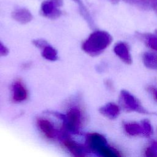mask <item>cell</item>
Here are the masks:
<instances>
[{
	"mask_svg": "<svg viewBox=\"0 0 157 157\" xmlns=\"http://www.w3.org/2000/svg\"><path fill=\"white\" fill-rule=\"evenodd\" d=\"M27 98V91L23 84L17 81L13 85V99L17 102H21Z\"/></svg>",
	"mask_w": 157,
	"mask_h": 157,
	"instance_id": "10",
	"label": "cell"
},
{
	"mask_svg": "<svg viewBox=\"0 0 157 157\" xmlns=\"http://www.w3.org/2000/svg\"><path fill=\"white\" fill-rule=\"evenodd\" d=\"M114 52L125 63L130 64L132 63L131 56L128 46L123 42L117 44L114 47Z\"/></svg>",
	"mask_w": 157,
	"mask_h": 157,
	"instance_id": "7",
	"label": "cell"
},
{
	"mask_svg": "<svg viewBox=\"0 0 157 157\" xmlns=\"http://www.w3.org/2000/svg\"><path fill=\"white\" fill-rule=\"evenodd\" d=\"M33 43L34 44L37 46V47H39V48H44L45 46L47 45V42L44 40H42V39H37V40H35L33 41Z\"/></svg>",
	"mask_w": 157,
	"mask_h": 157,
	"instance_id": "19",
	"label": "cell"
},
{
	"mask_svg": "<svg viewBox=\"0 0 157 157\" xmlns=\"http://www.w3.org/2000/svg\"><path fill=\"white\" fill-rule=\"evenodd\" d=\"M141 125L143 128V135L146 137H150L153 133L152 126L150 123V121L145 119L142 121Z\"/></svg>",
	"mask_w": 157,
	"mask_h": 157,
	"instance_id": "15",
	"label": "cell"
},
{
	"mask_svg": "<svg viewBox=\"0 0 157 157\" xmlns=\"http://www.w3.org/2000/svg\"><path fill=\"white\" fill-rule=\"evenodd\" d=\"M99 112L105 117L110 119H114L118 116L120 108L117 104L109 102L101 107L99 109Z\"/></svg>",
	"mask_w": 157,
	"mask_h": 157,
	"instance_id": "8",
	"label": "cell"
},
{
	"mask_svg": "<svg viewBox=\"0 0 157 157\" xmlns=\"http://www.w3.org/2000/svg\"><path fill=\"white\" fill-rule=\"evenodd\" d=\"M150 90L151 93H152L154 99L157 101V88H154L153 86H151L150 88Z\"/></svg>",
	"mask_w": 157,
	"mask_h": 157,
	"instance_id": "21",
	"label": "cell"
},
{
	"mask_svg": "<svg viewBox=\"0 0 157 157\" xmlns=\"http://www.w3.org/2000/svg\"><path fill=\"white\" fill-rule=\"evenodd\" d=\"M74 2H75V3H77L78 6H79V8H80V12H82V14L86 18H88V13L86 12V10L83 4V3L81 2L80 0H73Z\"/></svg>",
	"mask_w": 157,
	"mask_h": 157,
	"instance_id": "18",
	"label": "cell"
},
{
	"mask_svg": "<svg viewBox=\"0 0 157 157\" xmlns=\"http://www.w3.org/2000/svg\"><path fill=\"white\" fill-rule=\"evenodd\" d=\"M64 144L74 155L76 156H83L85 155L86 150L80 144L69 139H66L64 141Z\"/></svg>",
	"mask_w": 157,
	"mask_h": 157,
	"instance_id": "9",
	"label": "cell"
},
{
	"mask_svg": "<svg viewBox=\"0 0 157 157\" xmlns=\"http://www.w3.org/2000/svg\"><path fill=\"white\" fill-rule=\"evenodd\" d=\"M145 66L151 69H157V55L150 52H145L142 56Z\"/></svg>",
	"mask_w": 157,
	"mask_h": 157,
	"instance_id": "12",
	"label": "cell"
},
{
	"mask_svg": "<svg viewBox=\"0 0 157 157\" xmlns=\"http://www.w3.org/2000/svg\"><path fill=\"white\" fill-rule=\"evenodd\" d=\"M146 43L149 47L157 50V37L154 36H148L146 39Z\"/></svg>",
	"mask_w": 157,
	"mask_h": 157,
	"instance_id": "17",
	"label": "cell"
},
{
	"mask_svg": "<svg viewBox=\"0 0 157 157\" xmlns=\"http://www.w3.org/2000/svg\"><path fill=\"white\" fill-rule=\"evenodd\" d=\"M8 54V48L0 42V56H5Z\"/></svg>",
	"mask_w": 157,
	"mask_h": 157,
	"instance_id": "20",
	"label": "cell"
},
{
	"mask_svg": "<svg viewBox=\"0 0 157 157\" xmlns=\"http://www.w3.org/2000/svg\"><path fill=\"white\" fill-rule=\"evenodd\" d=\"M111 36L105 31H96L90 34L82 45L83 50L88 54L96 56L104 51L112 42Z\"/></svg>",
	"mask_w": 157,
	"mask_h": 157,
	"instance_id": "1",
	"label": "cell"
},
{
	"mask_svg": "<svg viewBox=\"0 0 157 157\" xmlns=\"http://www.w3.org/2000/svg\"><path fill=\"white\" fill-rule=\"evenodd\" d=\"M86 144L88 148L97 154L103 147L107 145L106 139L97 132L88 134L86 137Z\"/></svg>",
	"mask_w": 157,
	"mask_h": 157,
	"instance_id": "5",
	"label": "cell"
},
{
	"mask_svg": "<svg viewBox=\"0 0 157 157\" xmlns=\"http://www.w3.org/2000/svg\"><path fill=\"white\" fill-rule=\"evenodd\" d=\"M37 124L41 131L49 139H52L55 136V129L53 124L48 120L40 119L37 121Z\"/></svg>",
	"mask_w": 157,
	"mask_h": 157,
	"instance_id": "11",
	"label": "cell"
},
{
	"mask_svg": "<svg viewBox=\"0 0 157 157\" xmlns=\"http://www.w3.org/2000/svg\"><path fill=\"white\" fill-rule=\"evenodd\" d=\"M126 132L131 136H136L143 134V128L141 124L136 123H129L124 124Z\"/></svg>",
	"mask_w": 157,
	"mask_h": 157,
	"instance_id": "13",
	"label": "cell"
},
{
	"mask_svg": "<svg viewBox=\"0 0 157 157\" xmlns=\"http://www.w3.org/2000/svg\"><path fill=\"white\" fill-rule=\"evenodd\" d=\"M65 127L69 131L77 133L82 123V114L80 110L77 107L71 108L63 119Z\"/></svg>",
	"mask_w": 157,
	"mask_h": 157,
	"instance_id": "3",
	"label": "cell"
},
{
	"mask_svg": "<svg viewBox=\"0 0 157 157\" xmlns=\"http://www.w3.org/2000/svg\"><path fill=\"white\" fill-rule=\"evenodd\" d=\"M42 55L44 58L50 61H55L58 58L56 50L48 45L43 48Z\"/></svg>",
	"mask_w": 157,
	"mask_h": 157,
	"instance_id": "14",
	"label": "cell"
},
{
	"mask_svg": "<svg viewBox=\"0 0 157 157\" xmlns=\"http://www.w3.org/2000/svg\"><path fill=\"white\" fill-rule=\"evenodd\" d=\"M120 101L123 106L128 110L134 111L140 113H149V112L142 106L137 99L126 90H122L121 91Z\"/></svg>",
	"mask_w": 157,
	"mask_h": 157,
	"instance_id": "2",
	"label": "cell"
},
{
	"mask_svg": "<svg viewBox=\"0 0 157 157\" xmlns=\"http://www.w3.org/2000/svg\"><path fill=\"white\" fill-rule=\"evenodd\" d=\"M12 18L17 22L21 24H26L31 21L33 15L30 11L25 8H18L13 11Z\"/></svg>",
	"mask_w": 157,
	"mask_h": 157,
	"instance_id": "6",
	"label": "cell"
},
{
	"mask_svg": "<svg viewBox=\"0 0 157 157\" xmlns=\"http://www.w3.org/2000/svg\"><path fill=\"white\" fill-rule=\"evenodd\" d=\"M63 5V0H45L40 6L42 14L49 18H58L61 15L60 7Z\"/></svg>",
	"mask_w": 157,
	"mask_h": 157,
	"instance_id": "4",
	"label": "cell"
},
{
	"mask_svg": "<svg viewBox=\"0 0 157 157\" xmlns=\"http://www.w3.org/2000/svg\"><path fill=\"white\" fill-rule=\"evenodd\" d=\"M145 155L147 156H157V141L151 142V145L145 150Z\"/></svg>",
	"mask_w": 157,
	"mask_h": 157,
	"instance_id": "16",
	"label": "cell"
}]
</instances>
